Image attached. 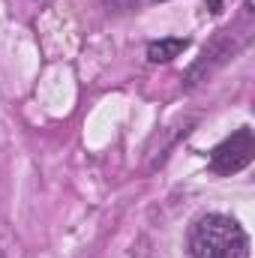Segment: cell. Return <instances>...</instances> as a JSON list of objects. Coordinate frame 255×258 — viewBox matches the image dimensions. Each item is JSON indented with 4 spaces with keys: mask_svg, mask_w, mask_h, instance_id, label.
Returning a JSON list of instances; mask_svg holds the SVG:
<instances>
[{
    "mask_svg": "<svg viewBox=\"0 0 255 258\" xmlns=\"http://www.w3.org/2000/svg\"><path fill=\"white\" fill-rule=\"evenodd\" d=\"M0 258H3V255H0Z\"/></svg>",
    "mask_w": 255,
    "mask_h": 258,
    "instance_id": "5",
    "label": "cell"
},
{
    "mask_svg": "<svg viewBox=\"0 0 255 258\" xmlns=\"http://www.w3.org/2000/svg\"><path fill=\"white\" fill-rule=\"evenodd\" d=\"M207 6H210L213 12H219V6H222V0H207Z\"/></svg>",
    "mask_w": 255,
    "mask_h": 258,
    "instance_id": "4",
    "label": "cell"
},
{
    "mask_svg": "<svg viewBox=\"0 0 255 258\" xmlns=\"http://www.w3.org/2000/svg\"><path fill=\"white\" fill-rule=\"evenodd\" d=\"M189 255L192 258H249V237L231 216L207 213L192 225Z\"/></svg>",
    "mask_w": 255,
    "mask_h": 258,
    "instance_id": "1",
    "label": "cell"
},
{
    "mask_svg": "<svg viewBox=\"0 0 255 258\" xmlns=\"http://www.w3.org/2000/svg\"><path fill=\"white\" fill-rule=\"evenodd\" d=\"M186 45H189L186 39H159V42H150V48H147V57H150L153 63H165V60L177 57V54H180Z\"/></svg>",
    "mask_w": 255,
    "mask_h": 258,
    "instance_id": "3",
    "label": "cell"
},
{
    "mask_svg": "<svg viewBox=\"0 0 255 258\" xmlns=\"http://www.w3.org/2000/svg\"><path fill=\"white\" fill-rule=\"evenodd\" d=\"M252 153H255L252 129L243 126V129H237L231 138H225L219 147H213L210 165H213L216 174H234V171H240V168H246L252 162Z\"/></svg>",
    "mask_w": 255,
    "mask_h": 258,
    "instance_id": "2",
    "label": "cell"
}]
</instances>
